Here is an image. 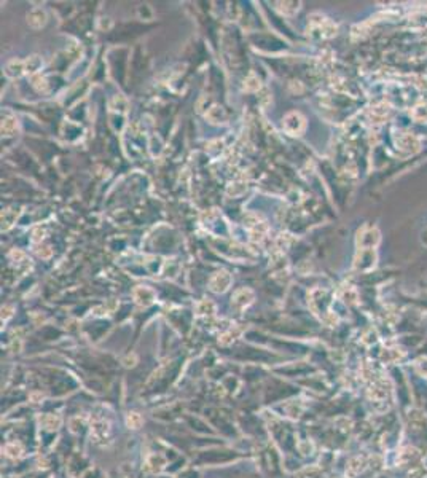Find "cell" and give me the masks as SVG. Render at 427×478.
Listing matches in <instances>:
<instances>
[{
  "label": "cell",
  "instance_id": "10",
  "mask_svg": "<svg viewBox=\"0 0 427 478\" xmlns=\"http://www.w3.org/2000/svg\"><path fill=\"white\" fill-rule=\"evenodd\" d=\"M207 116H209V120L210 122H214V123H220V122H223L225 120V110L222 109V107H212V109L209 110V113H207Z\"/></svg>",
  "mask_w": 427,
  "mask_h": 478
},
{
  "label": "cell",
  "instance_id": "1",
  "mask_svg": "<svg viewBox=\"0 0 427 478\" xmlns=\"http://www.w3.org/2000/svg\"><path fill=\"white\" fill-rule=\"evenodd\" d=\"M284 129L292 136L301 134L303 129H304V118L296 112L289 113L286 118H284Z\"/></svg>",
  "mask_w": 427,
  "mask_h": 478
},
{
  "label": "cell",
  "instance_id": "5",
  "mask_svg": "<svg viewBox=\"0 0 427 478\" xmlns=\"http://www.w3.org/2000/svg\"><path fill=\"white\" fill-rule=\"evenodd\" d=\"M27 22L32 29H42L46 24V13L42 8H34L27 16Z\"/></svg>",
  "mask_w": 427,
  "mask_h": 478
},
{
  "label": "cell",
  "instance_id": "13",
  "mask_svg": "<svg viewBox=\"0 0 427 478\" xmlns=\"http://www.w3.org/2000/svg\"><path fill=\"white\" fill-rule=\"evenodd\" d=\"M24 64H26V70L30 72V74H34V72H37L42 67V59L39 56H32V57L27 59Z\"/></svg>",
  "mask_w": 427,
  "mask_h": 478
},
{
  "label": "cell",
  "instance_id": "16",
  "mask_svg": "<svg viewBox=\"0 0 427 478\" xmlns=\"http://www.w3.org/2000/svg\"><path fill=\"white\" fill-rule=\"evenodd\" d=\"M244 88L247 89V91H257L258 88H260V81H258V78L255 77V75H251L247 80H246V83H244Z\"/></svg>",
  "mask_w": 427,
  "mask_h": 478
},
{
  "label": "cell",
  "instance_id": "18",
  "mask_svg": "<svg viewBox=\"0 0 427 478\" xmlns=\"http://www.w3.org/2000/svg\"><path fill=\"white\" fill-rule=\"evenodd\" d=\"M2 311H5V316H2L4 319H8V317L11 316V313H10V308H5V309H2Z\"/></svg>",
  "mask_w": 427,
  "mask_h": 478
},
{
  "label": "cell",
  "instance_id": "9",
  "mask_svg": "<svg viewBox=\"0 0 427 478\" xmlns=\"http://www.w3.org/2000/svg\"><path fill=\"white\" fill-rule=\"evenodd\" d=\"M148 467L153 470V472H160L163 467H164V464H166V461H164V458L163 456H160V454H153V456H150L148 458Z\"/></svg>",
  "mask_w": 427,
  "mask_h": 478
},
{
  "label": "cell",
  "instance_id": "8",
  "mask_svg": "<svg viewBox=\"0 0 427 478\" xmlns=\"http://www.w3.org/2000/svg\"><path fill=\"white\" fill-rule=\"evenodd\" d=\"M363 467H365V461L360 459V458H355V459H352L351 464L348 465L346 473H349V476L354 478V476H357V475L363 470Z\"/></svg>",
  "mask_w": 427,
  "mask_h": 478
},
{
  "label": "cell",
  "instance_id": "14",
  "mask_svg": "<svg viewBox=\"0 0 427 478\" xmlns=\"http://www.w3.org/2000/svg\"><path fill=\"white\" fill-rule=\"evenodd\" d=\"M43 426L46 429H57L61 426V417L59 416H54V414H48L43 417Z\"/></svg>",
  "mask_w": 427,
  "mask_h": 478
},
{
  "label": "cell",
  "instance_id": "7",
  "mask_svg": "<svg viewBox=\"0 0 427 478\" xmlns=\"http://www.w3.org/2000/svg\"><path fill=\"white\" fill-rule=\"evenodd\" d=\"M399 147H400L402 150H410V152H411V147H416V148L419 147V140L414 137V136H411V134L400 136Z\"/></svg>",
  "mask_w": 427,
  "mask_h": 478
},
{
  "label": "cell",
  "instance_id": "12",
  "mask_svg": "<svg viewBox=\"0 0 427 478\" xmlns=\"http://www.w3.org/2000/svg\"><path fill=\"white\" fill-rule=\"evenodd\" d=\"M126 423H128V426L131 427V429H139V427L142 426V423H144V420H142V416H140L139 413L133 411V413L128 414Z\"/></svg>",
  "mask_w": 427,
  "mask_h": 478
},
{
  "label": "cell",
  "instance_id": "4",
  "mask_svg": "<svg viewBox=\"0 0 427 478\" xmlns=\"http://www.w3.org/2000/svg\"><path fill=\"white\" fill-rule=\"evenodd\" d=\"M252 300H254V292L249 289H241L233 296V306L238 309H244L246 306L252 303Z\"/></svg>",
  "mask_w": 427,
  "mask_h": 478
},
{
  "label": "cell",
  "instance_id": "11",
  "mask_svg": "<svg viewBox=\"0 0 427 478\" xmlns=\"http://www.w3.org/2000/svg\"><path fill=\"white\" fill-rule=\"evenodd\" d=\"M16 128H18V125H16V122L15 120H11V118H5L4 122H2V134H5V136H11L16 131Z\"/></svg>",
  "mask_w": 427,
  "mask_h": 478
},
{
  "label": "cell",
  "instance_id": "17",
  "mask_svg": "<svg viewBox=\"0 0 427 478\" xmlns=\"http://www.w3.org/2000/svg\"><path fill=\"white\" fill-rule=\"evenodd\" d=\"M198 313L199 314H210V313H214V305L210 302H207V300L201 302L198 305Z\"/></svg>",
  "mask_w": 427,
  "mask_h": 478
},
{
  "label": "cell",
  "instance_id": "2",
  "mask_svg": "<svg viewBox=\"0 0 427 478\" xmlns=\"http://www.w3.org/2000/svg\"><path fill=\"white\" fill-rule=\"evenodd\" d=\"M231 284V276L227 273V271H219L216 273L214 276L210 278V282H209V287L212 292L216 293H222L225 290H228V287Z\"/></svg>",
  "mask_w": 427,
  "mask_h": 478
},
{
  "label": "cell",
  "instance_id": "3",
  "mask_svg": "<svg viewBox=\"0 0 427 478\" xmlns=\"http://www.w3.org/2000/svg\"><path fill=\"white\" fill-rule=\"evenodd\" d=\"M134 300L140 306H148L155 302V292L148 287H139L134 290Z\"/></svg>",
  "mask_w": 427,
  "mask_h": 478
},
{
  "label": "cell",
  "instance_id": "6",
  "mask_svg": "<svg viewBox=\"0 0 427 478\" xmlns=\"http://www.w3.org/2000/svg\"><path fill=\"white\" fill-rule=\"evenodd\" d=\"M24 70H26V64L22 61H19V59H13V61H10L7 64V75L13 77V78L15 77H21Z\"/></svg>",
  "mask_w": 427,
  "mask_h": 478
},
{
  "label": "cell",
  "instance_id": "15",
  "mask_svg": "<svg viewBox=\"0 0 427 478\" xmlns=\"http://www.w3.org/2000/svg\"><path fill=\"white\" fill-rule=\"evenodd\" d=\"M5 453L8 454L10 458H19L21 454H22V448H21V445H16V443H10V445H7L5 446Z\"/></svg>",
  "mask_w": 427,
  "mask_h": 478
}]
</instances>
